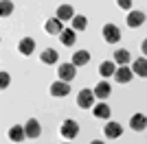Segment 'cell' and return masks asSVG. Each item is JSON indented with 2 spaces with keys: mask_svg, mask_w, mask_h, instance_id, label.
<instances>
[{
  "mask_svg": "<svg viewBox=\"0 0 147 144\" xmlns=\"http://www.w3.org/2000/svg\"><path fill=\"white\" fill-rule=\"evenodd\" d=\"M70 22H73V29L75 31H86V26H88V20L84 18V15H75Z\"/></svg>",
  "mask_w": 147,
  "mask_h": 144,
  "instance_id": "23",
  "label": "cell"
},
{
  "mask_svg": "<svg viewBox=\"0 0 147 144\" xmlns=\"http://www.w3.org/2000/svg\"><path fill=\"white\" fill-rule=\"evenodd\" d=\"M9 81H11V79H9V72H0V87H7Z\"/></svg>",
  "mask_w": 147,
  "mask_h": 144,
  "instance_id": "25",
  "label": "cell"
},
{
  "mask_svg": "<svg viewBox=\"0 0 147 144\" xmlns=\"http://www.w3.org/2000/svg\"><path fill=\"white\" fill-rule=\"evenodd\" d=\"M132 77H134V70H129L127 66H119L117 72H114V81H117V83H121V85L129 83V81H132Z\"/></svg>",
  "mask_w": 147,
  "mask_h": 144,
  "instance_id": "4",
  "label": "cell"
},
{
  "mask_svg": "<svg viewBox=\"0 0 147 144\" xmlns=\"http://www.w3.org/2000/svg\"><path fill=\"white\" fill-rule=\"evenodd\" d=\"M33 48H35V42H33V37H24V39H20V44H18L20 55H24V57H29V55L33 53Z\"/></svg>",
  "mask_w": 147,
  "mask_h": 144,
  "instance_id": "15",
  "label": "cell"
},
{
  "mask_svg": "<svg viewBox=\"0 0 147 144\" xmlns=\"http://www.w3.org/2000/svg\"><path fill=\"white\" fill-rule=\"evenodd\" d=\"M94 90H79V96H77V105H79L81 109H90L92 105H94Z\"/></svg>",
  "mask_w": 147,
  "mask_h": 144,
  "instance_id": "2",
  "label": "cell"
},
{
  "mask_svg": "<svg viewBox=\"0 0 147 144\" xmlns=\"http://www.w3.org/2000/svg\"><path fill=\"white\" fill-rule=\"evenodd\" d=\"M141 53H143V55H145V57H147V39H145V42L141 44Z\"/></svg>",
  "mask_w": 147,
  "mask_h": 144,
  "instance_id": "27",
  "label": "cell"
},
{
  "mask_svg": "<svg viewBox=\"0 0 147 144\" xmlns=\"http://www.w3.org/2000/svg\"><path fill=\"white\" fill-rule=\"evenodd\" d=\"M68 92H70V85H68L66 81H61V79L51 85V96H55V98H59V96H68Z\"/></svg>",
  "mask_w": 147,
  "mask_h": 144,
  "instance_id": "8",
  "label": "cell"
},
{
  "mask_svg": "<svg viewBox=\"0 0 147 144\" xmlns=\"http://www.w3.org/2000/svg\"><path fill=\"white\" fill-rule=\"evenodd\" d=\"M119 2V7H121V9H125V11H129V9H132V0H117Z\"/></svg>",
  "mask_w": 147,
  "mask_h": 144,
  "instance_id": "26",
  "label": "cell"
},
{
  "mask_svg": "<svg viewBox=\"0 0 147 144\" xmlns=\"http://www.w3.org/2000/svg\"><path fill=\"white\" fill-rule=\"evenodd\" d=\"M103 39L108 44H117L121 39V31H119L117 24H105L103 26Z\"/></svg>",
  "mask_w": 147,
  "mask_h": 144,
  "instance_id": "3",
  "label": "cell"
},
{
  "mask_svg": "<svg viewBox=\"0 0 147 144\" xmlns=\"http://www.w3.org/2000/svg\"><path fill=\"white\" fill-rule=\"evenodd\" d=\"M143 22H145V13L143 11H129L127 18H125V24L129 29H138V26H143Z\"/></svg>",
  "mask_w": 147,
  "mask_h": 144,
  "instance_id": "5",
  "label": "cell"
},
{
  "mask_svg": "<svg viewBox=\"0 0 147 144\" xmlns=\"http://www.w3.org/2000/svg\"><path fill=\"white\" fill-rule=\"evenodd\" d=\"M132 70H134L136 77L147 79V57H138V59H134V63H132Z\"/></svg>",
  "mask_w": 147,
  "mask_h": 144,
  "instance_id": "11",
  "label": "cell"
},
{
  "mask_svg": "<svg viewBox=\"0 0 147 144\" xmlns=\"http://www.w3.org/2000/svg\"><path fill=\"white\" fill-rule=\"evenodd\" d=\"M90 144H103V142H101V140H92Z\"/></svg>",
  "mask_w": 147,
  "mask_h": 144,
  "instance_id": "28",
  "label": "cell"
},
{
  "mask_svg": "<svg viewBox=\"0 0 147 144\" xmlns=\"http://www.w3.org/2000/svg\"><path fill=\"white\" fill-rule=\"evenodd\" d=\"M61 144H68V142H61Z\"/></svg>",
  "mask_w": 147,
  "mask_h": 144,
  "instance_id": "29",
  "label": "cell"
},
{
  "mask_svg": "<svg viewBox=\"0 0 147 144\" xmlns=\"http://www.w3.org/2000/svg\"><path fill=\"white\" fill-rule=\"evenodd\" d=\"M57 18L61 20V22H66V20H73L75 18V11L70 5H59L57 7Z\"/></svg>",
  "mask_w": 147,
  "mask_h": 144,
  "instance_id": "19",
  "label": "cell"
},
{
  "mask_svg": "<svg viewBox=\"0 0 147 144\" xmlns=\"http://www.w3.org/2000/svg\"><path fill=\"white\" fill-rule=\"evenodd\" d=\"M26 138H40V133H42V127H40V122H37L35 118H29L26 120Z\"/></svg>",
  "mask_w": 147,
  "mask_h": 144,
  "instance_id": "10",
  "label": "cell"
},
{
  "mask_svg": "<svg viewBox=\"0 0 147 144\" xmlns=\"http://www.w3.org/2000/svg\"><path fill=\"white\" fill-rule=\"evenodd\" d=\"M129 127H132L134 131H145V127H147L145 114H134L132 118H129Z\"/></svg>",
  "mask_w": 147,
  "mask_h": 144,
  "instance_id": "14",
  "label": "cell"
},
{
  "mask_svg": "<svg viewBox=\"0 0 147 144\" xmlns=\"http://www.w3.org/2000/svg\"><path fill=\"white\" fill-rule=\"evenodd\" d=\"M114 72H117V63H114V61H103V63L99 66V74L103 79L114 77Z\"/></svg>",
  "mask_w": 147,
  "mask_h": 144,
  "instance_id": "17",
  "label": "cell"
},
{
  "mask_svg": "<svg viewBox=\"0 0 147 144\" xmlns=\"http://www.w3.org/2000/svg\"><path fill=\"white\" fill-rule=\"evenodd\" d=\"M88 61H90V53H88V50H77V53L73 55V61H70V63L81 68V66H86Z\"/></svg>",
  "mask_w": 147,
  "mask_h": 144,
  "instance_id": "18",
  "label": "cell"
},
{
  "mask_svg": "<svg viewBox=\"0 0 147 144\" xmlns=\"http://www.w3.org/2000/svg\"><path fill=\"white\" fill-rule=\"evenodd\" d=\"M75 33H77L75 29H64V31H61V35H59L61 44H64V46H73V44H75Z\"/></svg>",
  "mask_w": 147,
  "mask_h": 144,
  "instance_id": "22",
  "label": "cell"
},
{
  "mask_svg": "<svg viewBox=\"0 0 147 144\" xmlns=\"http://www.w3.org/2000/svg\"><path fill=\"white\" fill-rule=\"evenodd\" d=\"M110 83H108V81H101V83H97V87H94V96H97V98H108V96H110Z\"/></svg>",
  "mask_w": 147,
  "mask_h": 144,
  "instance_id": "20",
  "label": "cell"
},
{
  "mask_svg": "<svg viewBox=\"0 0 147 144\" xmlns=\"http://www.w3.org/2000/svg\"><path fill=\"white\" fill-rule=\"evenodd\" d=\"M44 29H46V33H51V35H61V31H64V22H61V20L55 15V18L46 20Z\"/></svg>",
  "mask_w": 147,
  "mask_h": 144,
  "instance_id": "7",
  "label": "cell"
},
{
  "mask_svg": "<svg viewBox=\"0 0 147 144\" xmlns=\"http://www.w3.org/2000/svg\"><path fill=\"white\" fill-rule=\"evenodd\" d=\"M129 59H132V57H129V53L125 48H119L117 53H114V63H119V66H127Z\"/></svg>",
  "mask_w": 147,
  "mask_h": 144,
  "instance_id": "21",
  "label": "cell"
},
{
  "mask_svg": "<svg viewBox=\"0 0 147 144\" xmlns=\"http://www.w3.org/2000/svg\"><path fill=\"white\" fill-rule=\"evenodd\" d=\"M13 13V2L11 0H0V15L7 18V15H11Z\"/></svg>",
  "mask_w": 147,
  "mask_h": 144,
  "instance_id": "24",
  "label": "cell"
},
{
  "mask_svg": "<svg viewBox=\"0 0 147 144\" xmlns=\"http://www.w3.org/2000/svg\"><path fill=\"white\" fill-rule=\"evenodd\" d=\"M59 133H61V138H66V140H75L77 135H79V125L75 122V120H64L59 127Z\"/></svg>",
  "mask_w": 147,
  "mask_h": 144,
  "instance_id": "1",
  "label": "cell"
},
{
  "mask_svg": "<svg viewBox=\"0 0 147 144\" xmlns=\"http://www.w3.org/2000/svg\"><path fill=\"white\" fill-rule=\"evenodd\" d=\"M40 59H42V63H46V66H53V63H57L59 55H57L55 48H46V50L40 55Z\"/></svg>",
  "mask_w": 147,
  "mask_h": 144,
  "instance_id": "16",
  "label": "cell"
},
{
  "mask_svg": "<svg viewBox=\"0 0 147 144\" xmlns=\"http://www.w3.org/2000/svg\"><path fill=\"white\" fill-rule=\"evenodd\" d=\"M24 138H26L24 125H13L11 129H9V140H11V142H22Z\"/></svg>",
  "mask_w": 147,
  "mask_h": 144,
  "instance_id": "12",
  "label": "cell"
},
{
  "mask_svg": "<svg viewBox=\"0 0 147 144\" xmlns=\"http://www.w3.org/2000/svg\"><path fill=\"white\" fill-rule=\"evenodd\" d=\"M103 133H105V138H108V140H117V138H121L123 127L119 125V122H108V125L103 127Z\"/></svg>",
  "mask_w": 147,
  "mask_h": 144,
  "instance_id": "9",
  "label": "cell"
},
{
  "mask_svg": "<svg viewBox=\"0 0 147 144\" xmlns=\"http://www.w3.org/2000/svg\"><path fill=\"white\" fill-rule=\"evenodd\" d=\"M57 72H59L61 81H66V83H68V81H73L75 74H77V66H75V63H61Z\"/></svg>",
  "mask_w": 147,
  "mask_h": 144,
  "instance_id": "6",
  "label": "cell"
},
{
  "mask_svg": "<svg viewBox=\"0 0 147 144\" xmlns=\"http://www.w3.org/2000/svg\"><path fill=\"white\" fill-rule=\"evenodd\" d=\"M92 114H94V118H99V120H108L110 114H112V109H110L108 103H99L97 107H92Z\"/></svg>",
  "mask_w": 147,
  "mask_h": 144,
  "instance_id": "13",
  "label": "cell"
}]
</instances>
